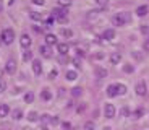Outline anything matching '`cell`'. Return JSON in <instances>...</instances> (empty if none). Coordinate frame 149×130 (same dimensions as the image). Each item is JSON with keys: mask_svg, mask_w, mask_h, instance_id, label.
<instances>
[{"mask_svg": "<svg viewBox=\"0 0 149 130\" xmlns=\"http://www.w3.org/2000/svg\"><path fill=\"white\" fill-rule=\"evenodd\" d=\"M148 11H149V8L146 7V5H141V7L136 8V15L138 16H146L148 15Z\"/></svg>", "mask_w": 149, "mask_h": 130, "instance_id": "obj_15", "label": "cell"}, {"mask_svg": "<svg viewBox=\"0 0 149 130\" xmlns=\"http://www.w3.org/2000/svg\"><path fill=\"white\" fill-rule=\"evenodd\" d=\"M63 129H65V130H70V129H71V125H70L68 122H65V124H63Z\"/></svg>", "mask_w": 149, "mask_h": 130, "instance_id": "obj_42", "label": "cell"}, {"mask_svg": "<svg viewBox=\"0 0 149 130\" xmlns=\"http://www.w3.org/2000/svg\"><path fill=\"white\" fill-rule=\"evenodd\" d=\"M19 44H21V47L28 49L31 44H33V39H31V36H29V34H23V36H21V39H19Z\"/></svg>", "mask_w": 149, "mask_h": 130, "instance_id": "obj_6", "label": "cell"}, {"mask_svg": "<svg viewBox=\"0 0 149 130\" xmlns=\"http://www.w3.org/2000/svg\"><path fill=\"white\" fill-rule=\"evenodd\" d=\"M131 20V16L128 13H117L112 16V23L113 26H125V23H128Z\"/></svg>", "mask_w": 149, "mask_h": 130, "instance_id": "obj_1", "label": "cell"}, {"mask_svg": "<svg viewBox=\"0 0 149 130\" xmlns=\"http://www.w3.org/2000/svg\"><path fill=\"white\" fill-rule=\"evenodd\" d=\"M11 115H13V119H15V120H21L23 119V111H21V109H16V111H13V114H11Z\"/></svg>", "mask_w": 149, "mask_h": 130, "instance_id": "obj_20", "label": "cell"}, {"mask_svg": "<svg viewBox=\"0 0 149 130\" xmlns=\"http://www.w3.org/2000/svg\"><path fill=\"white\" fill-rule=\"evenodd\" d=\"M65 77H67V80H70V82H74V80L78 78V73H76V72H73V70H68Z\"/></svg>", "mask_w": 149, "mask_h": 130, "instance_id": "obj_18", "label": "cell"}, {"mask_svg": "<svg viewBox=\"0 0 149 130\" xmlns=\"http://www.w3.org/2000/svg\"><path fill=\"white\" fill-rule=\"evenodd\" d=\"M102 37H104L105 41H112L113 37H115V31L112 30V28H109V30L104 31V34H102Z\"/></svg>", "mask_w": 149, "mask_h": 130, "instance_id": "obj_9", "label": "cell"}, {"mask_svg": "<svg viewBox=\"0 0 149 130\" xmlns=\"http://www.w3.org/2000/svg\"><path fill=\"white\" fill-rule=\"evenodd\" d=\"M60 34L65 36V37H71V36H73V33H71L70 30H60Z\"/></svg>", "mask_w": 149, "mask_h": 130, "instance_id": "obj_27", "label": "cell"}, {"mask_svg": "<svg viewBox=\"0 0 149 130\" xmlns=\"http://www.w3.org/2000/svg\"><path fill=\"white\" fill-rule=\"evenodd\" d=\"M73 63H74V67H76V68L81 67V62H79V59H74V60H73Z\"/></svg>", "mask_w": 149, "mask_h": 130, "instance_id": "obj_37", "label": "cell"}, {"mask_svg": "<svg viewBox=\"0 0 149 130\" xmlns=\"http://www.w3.org/2000/svg\"><path fill=\"white\" fill-rule=\"evenodd\" d=\"M107 2H109V0H96V4L101 5V7H105V5H107Z\"/></svg>", "mask_w": 149, "mask_h": 130, "instance_id": "obj_35", "label": "cell"}, {"mask_svg": "<svg viewBox=\"0 0 149 130\" xmlns=\"http://www.w3.org/2000/svg\"><path fill=\"white\" fill-rule=\"evenodd\" d=\"M81 94H83V89L79 88V86H78V88H73V89H71V96L78 98V96H81Z\"/></svg>", "mask_w": 149, "mask_h": 130, "instance_id": "obj_22", "label": "cell"}, {"mask_svg": "<svg viewBox=\"0 0 149 130\" xmlns=\"http://www.w3.org/2000/svg\"><path fill=\"white\" fill-rule=\"evenodd\" d=\"M5 89H7V83H5V82H0V93H3Z\"/></svg>", "mask_w": 149, "mask_h": 130, "instance_id": "obj_34", "label": "cell"}, {"mask_svg": "<svg viewBox=\"0 0 149 130\" xmlns=\"http://www.w3.org/2000/svg\"><path fill=\"white\" fill-rule=\"evenodd\" d=\"M2 78H3V70H0V82H2Z\"/></svg>", "mask_w": 149, "mask_h": 130, "instance_id": "obj_44", "label": "cell"}, {"mask_svg": "<svg viewBox=\"0 0 149 130\" xmlns=\"http://www.w3.org/2000/svg\"><path fill=\"white\" fill-rule=\"evenodd\" d=\"M5 72H7L8 75H13L16 72V62L13 59L7 60V63H5Z\"/></svg>", "mask_w": 149, "mask_h": 130, "instance_id": "obj_5", "label": "cell"}, {"mask_svg": "<svg viewBox=\"0 0 149 130\" xmlns=\"http://www.w3.org/2000/svg\"><path fill=\"white\" fill-rule=\"evenodd\" d=\"M120 60H122V54H120V52H113V54L110 56V63H112V65L120 63Z\"/></svg>", "mask_w": 149, "mask_h": 130, "instance_id": "obj_12", "label": "cell"}, {"mask_svg": "<svg viewBox=\"0 0 149 130\" xmlns=\"http://www.w3.org/2000/svg\"><path fill=\"white\" fill-rule=\"evenodd\" d=\"M31 20H36V21H39V20H42L44 18V16L41 15V13H39V11H33V13H31Z\"/></svg>", "mask_w": 149, "mask_h": 130, "instance_id": "obj_23", "label": "cell"}, {"mask_svg": "<svg viewBox=\"0 0 149 130\" xmlns=\"http://www.w3.org/2000/svg\"><path fill=\"white\" fill-rule=\"evenodd\" d=\"M33 4H36V5H44V0H33Z\"/></svg>", "mask_w": 149, "mask_h": 130, "instance_id": "obj_39", "label": "cell"}, {"mask_svg": "<svg viewBox=\"0 0 149 130\" xmlns=\"http://www.w3.org/2000/svg\"><path fill=\"white\" fill-rule=\"evenodd\" d=\"M45 42H47V46H52V44H58L57 42V36L52 33H49L47 36H45Z\"/></svg>", "mask_w": 149, "mask_h": 130, "instance_id": "obj_13", "label": "cell"}, {"mask_svg": "<svg viewBox=\"0 0 149 130\" xmlns=\"http://www.w3.org/2000/svg\"><path fill=\"white\" fill-rule=\"evenodd\" d=\"M54 13V16H55L57 20H58L60 23H67V13H68V10L65 7H62V8H55V10L52 11Z\"/></svg>", "mask_w": 149, "mask_h": 130, "instance_id": "obj_3", "label": "cell"}, {"mask_svg": "<svg viewBox=\"0 0 149 130\" xmlns=\"http://www.w3.org/2000/svg\"><path fill=\"white\" fill-rule=\"evenodd\" d=\"M96 75H97V78H105L107 77V70L102 68V67H97L96 68Z\"/></svg>", "mask_w": 149, "mask_h": 130, "instance_id": "obj_16", "label": "cell"}, {"mask_svg": "<svg viewBox=\"0 0 149 130\" xmlns=\"http://www.w3.org/2000/svg\"><path fill=\"white\" fill-rule=\"evenodd\" d=\"M107 96L109 98H115L118 96V89H117V85H110L107 88Z\"/></svg>", "mask_w": 149, "mask_h": 130, "instance_id": "obj_11", "label": "cell"}, {"mask_svg": "<svg viewBox=\"0 0 149 130\" xmlns=\"http://www.w3.org/2000/svg\"><path fill=\"white\" fill-rule=\"evenodd\" d=\"M33 99H34V94L33 93H26V94H24V101H26L28 104L33 103Z\"/></svg>", "mask_w": 149, "mask_h": 130, "instance_id": "obj_28", "label": "cell"}, {"mask_svg": "<svg viewBox=\"0 0 149 130\" xmlns=\"http://www.w3.org/2000/svg\"><path fill=\"white\" fill-rule=\"evenodd\" d=\"M128 114H130V111H128V108H123V109H122V115H123V117H127Z\"/></svg>", "mask_w": 149, "mask_h": 130, "instance_id": "obj_36", "label": "cell"}, {"mask_svg": "<svg viewBox=\"0 0 149 130\" xmlns=\"http://www.w3.org/2000/svg\"><path fill=\"white\" fill-rule=\"evenodd\" d=\"M84 130H94V122H86L84 124Z\"/></svg>", "mask_w": 149, "mask_h": 130, "instance_id": "obj_31", "label": "cell"}, {"mask_svg": "<svg viewBox=\"0 0 149 130\" xmlns=\"http://www.w3.org/2000/svg\"><path fill=\"white\" fill-rule=\"evenodd\" d=\"M146 93H148L146 83L144 82H139L138 85H136V94H138V96H146Z\"/></svg>", "mask_w": 149, "mask_h": 130, "instance_id": "obj_7", "label": "cell"}, {"mask_svg": "<svg viewBox=\"0 0 149 130\" xmlns=\"http://www.w3.org/2000/svg\"><path fill=\"white\" fill-rule=\"evenodd\" d=\"M68 49H70V47H68V44H65V42H58V44H57V51H58L62 56H67Z\"/></svg>", "mask_w": 149, "mask_h": 130, "instance_id": "obj_10", "label": "cell"}, {"mask_svg": "<svg viewBox=\"0 0 149 130\" xmlns=\"http://www.w3.org/2000/svg\"><path fill=\"white\" fill-rule=\"evenodd\" d=\"M2 41H3V44H11L15 41V31L10 30V28L3 30L2 31Z\"/></svg>", "mask_w": 149, "mask_h": 130, "instance_id": "obj_2", "label": "cell"}, {"mask_svg": "<svg viewBox=\"0 0 149 130\" xmlns=\"http://www.w3.org/2000/svg\"><path fill=\"white\" fill-rule=\"evenodd\" d=\"M144 51L149 52V39H146V41H144Z\"/></svg>", "mask_w": 149, "mask_h": 130, "instance_id": "obj_38", "label": "cell"}, {"mask_svg": "<svg viewBox=\"0 0 149 130\" xmlns=\"http://www.w3.org/2000/svg\"><path fill=\"white\" fill-rule=\"evenodd\" d=\"M39 130H47V129H45V127H41V129H39Z\"/></svg>", "mask_w": 149, "mask_h": 130, "instance_id": "obj_45", "label": "cell"}, {"mask_svg": "<svg viewBox=\"0 0 149 130\" xmlns=\"http://www.w3.org/2000/svg\"><path fill=\"white\" fill-rule=\"evenodd\" d=\"M133 65H130V63H128V65H125V67H123V72H127V73H133Z\"/></svg>", "mask_w": 149, "mask_h": 130, "instance_id": "obj_29", "label": "cell"}, {"mask_svg": "<svg viewBox=\"0 0 149 130\" xmlns=\"http://www.w3.org/2000/svg\"><path fill=\"white\" fill-rule=\"evenodd\" d=\"M8 114H10V108H8L7 104H0V117L3 119V117H7Z\"/></svg>", "mask_w": 149, "mask_h": 130, "instance_id": "obj_14", "label": "cell"}, {"mask_svg": "<svg viewBox=\"0 0 149 130\" xmlns=\"http://www.w3.org/2000/svg\"><path fill=\"white\" fill-rule=\"evenodd\" d=\"M33 30L36 31V33H41V28H37V26H33Z\"/></svg>", "mask_w": 149, "mask_h": 130, "instance_id": "obj_43", "label": "cell"}, {"mask_svg": "<svg viewBox=\"0 0 149 130\" xmlns=\"http://www.w3.org/2000/svg\"><path fill=\"white\" fill-rule=\"evenodd\" d=\"M39 51H41V54L44 57H50V56H52V52H50V49H49L47 46H41V49H39Z\"/></svg>", "mask_w": 149, "mask_h": 130, "instance_id": "obj_19", "label": "cell"}, {"mask_svg": "<svg viewBox=\"0 0 149 130\" xmlns=\"http://www.w3.org/2000/svg\"><path fill=\"white\" fill-rule=\"evenodd\" d=\"M58 5L60 7H65V8H68L71 5V0H58Z\"/></svg>", "mask_w": 149, "mask_h": 130, "instance_id": "obj_25", "label": "cell"}, {"mask_svg": "<svg viewBox=\"0 0 149 130\" xmlns=\"http://www.w3.org/2000/svg\"><path fill=\"white\" fill-rule=\"evenodd\" d=\"M117 89H118V94H125V93H127V86L122 85V83H117Z\"/></svg>", "mask_w": 149, "mask_h": 130, "instance_id": "obj_24", "label": "cell"}, {"mask_svg": "<svg viewBox=\"0 0 149 130\" xmlns=\"http://www.w3.org/2000/svg\"><path fill=\"white\" fill-rule=\"evenodd\" d=\"M57 75H58V72H57V70H52V72H50V75H49V78H50V80H55Z\"/></svg>", "mask_w": 149, "mask_h": 130, "instance_id": "obj_33", "label": "cell"}, {"mask_svg": "<svg viewBox=\"0 0 149 130\" xmlns=\"http://www.w3.org/2000/svg\"><path fill=\"white\" fill-rule=\"evenodd\" d=\"M143 114H144V111H143V109H136V111L133 112V117H141Z\"/></svg>", "mask_w": 149, "mask_h": 130, "instance_id": "obj_30", "label": "cell"}, {"mask_svg": "<svg viewBox=\"0 0 149 130\" xmlns=\"http://www.w3.org/2000/svg\"><path fill=\"white\" fill-rule=\"evenodd\" d=\"M52 21H54L52 18H47V20H45V26H50V25H52Z\"/></svg>", "mask_w": 149, "mask_h": 130, "instance_id": "obj_41", "label": "cell"}, {"mask_svg": "<svg viewBox=\"0 0 149 130\" xmlns=\"http://www.w3.org/2000/svg\"><path fill=\"white\" fill-rule=\"evenodd\" d=\"M41 98L44 101H50L52 99V93L49 91V89H42V93H41Z\"/></svg>", "mask_w": 149, "mask_h": 130, "instance_id": "obj_17", "label": "cell"}, {"mask_svg": "<svg viewBox=\"0 0 149 130\" xmlns=\"http://www.w3.org/2000/svg\"><path fill=\"white\" fill-rule=\"evenodd\" d=\"M31 59H33V52L24 51V54H23V60H31Z\"/></svg>", "mask_w": 149, "mask_h": 130, "instance_id": "obj_26", "label": "cell"}, {"mask_svg": "<svg viewBox=\"0 0 149 130\" xmlns=\"http://www.w3.org/2000/svg\"><path fill=\"white\" fill-rule=\"evenodd\" d=\"M86 109V104H81V106H78V112H83Z\"/></svg>", "mask_w": 149, "mask_h": 130, "instance_id": "obj_40", "label": "cell"}, {"mask_svg": "<svg viewBox=\"0 0 149 130\" xmlns=\"http://www.w3.org/2000/svg\"><path fill=\"white\" fill-rule=\"evenodd\" d=\"M39 119V115H37V112H29V114H28V120H29V122H36V120Z\"/></svg>", "mask_w": 149, "mask_h": 130, "instance_id": "obj_21", "label": "cell"}, {"mask_svg": "<svg viewBox=\"0 0 149 130\" xmlns=\"http://www.w3.org/2000/svg\"><path fill=\"white\" fill-rule=\"evenodd\" d=\"M33 72L36 75H41L42 73V63H41V60H33Z\"/></svg>", "mask_w": 149, "mask_h": 130, "instance_id": "obj_8", "label": "cell"}, {"mask_svg": "<svg viewBox=\"0 0 149 130\" xmlns=\"http://www.w3.org/2000/svg\"><path fill=\"white\" fill-rule=\"evenodd\" d=\"M50 120H52V115H47V114L42 115V122H50Z\"/></svg>", "mask_w": 149, "mask_h": 130, "instance_id": "obj_32", "label": "cell"}, {"mask_svg": "<svg viewBox=\"0 0 149 130\" xmlns=\"http://www.w3.org/2000/svg\"><path fill=\"white\" fill-rule=\"evenodd\" d=\"M104 114H105L107 119H113V117H115V106H113V104H105Z\"/></svg>", "mask_w": 149, "mask_h": 130, "instance_id": "obj_4", "label": "cell"}]
</instances>
